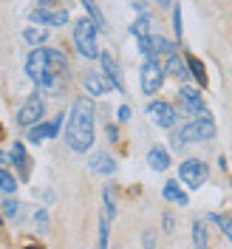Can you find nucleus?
Here are the masks:
<instances>
[{"label": "nucleus", "instance_id": "1", "mask_svg": "<svg viewBox=\"0 0 232 249\" xmlns=\"http://www.w3.org/2000/svg\"><path fill=\"white\" fill-rule=\"evenodd\" d=\"M65 142L71 144V150H88L93 144V102L77 99L71 105V119L65 124Z\"/></svg>", "mask_w": 232, "mask_h": 249}, {"label": "nucleus", "instance_id": "2", "mask_svg": "<svg viewBox=\"0 0 232 249\" xmlns=\"http://www.w3.org/2000/svg\"><path fill=\"white\" fill-rule=\"evenodd\" d=\"M26 74L31 82H37L40 88H54V74L48 68V51L46 48H34L26 60Z\"/></svg>", "mask_w": 232, "mask_h": 249}, {"label": "nucleus", "instance_id": "3", "mask_svg": "<svg viewBox=\"0 0 232 249\" xmlns=\"http://www.w3.org/2000/svg\"><path fill=\"white\" fill-rule=\"evenodd\" d=\"M74 43H77L82 57H88V60L99 57V48H96V23L93 20L85 17V20L74 23Z\"/></svg>", "mask_w": 232, "mask_h": 249}, {"label": "nucleus", "instance_id": "4", "mask_svg": "<svg viewBox=\"0 0 232 249\" xmlns=\"http://www.w3.org/2000/svg\"><path fill=\"white\" fill-rule=\"evenodd\" d=\"M213 136H215V124H213L210 113H207V116H201V119L184 124V127L173 136V144L178 147L181 142H204V139H213Z\"/></svg>", "mask_w": 232, "mask_h": 249}, {"label": "nucleus", "instance_id": "5", "mask_svg": "<svg viewBox=\"0 0 232 249\" xmlns=\"http://www.w3.org/2000/svg\"><path fill=\"white\" fill-rule=\"evenodd\" d=\"M161 79H164V68L161 62H156L153 57H147V62L142 65V91L144 93H156L161 88Z\"/></svg>", "mask_w": 232, "mask_h": 249}, {"label": "nucleus", "instance_id": "6", "mask_svg": "<svg viewBox=\"0 0 232 249\" xmlns=\"http://www.w3.org/2000/svg\"><path fill=\"white\" fill-rule=\"evenodd\" d=\"M178 176H181L184 184L201 187L207 181V164L198 161V159H187V161H181V167H178Z\"/></svg>", "mask_w": 232, "mask_h": 249}, {"label": "nucleus", "instance_id": "7", "mask_svg": "<svg viewBox=\"0 0 232 249\" xmlns=\"http://www.w3.org/2000/svg\"><path fill=\"white\" fill-rule=\"evenodd\" d=\"M147 116L159 127H173V124L178 122V113H176V108H173L170 102H150L147 105Z\"/></svg>", "mask_w": 232, "mask_h": 249}, {"label": "nucleus", "instance_id": "8", "mask_svg": "<svg viewBox=\"0 0 232 249\" xmlns=\"http://www.w3.org/2000/svg\"><path fill=\"white\" fill-rule=\"evenodd\" d=\"M40 116H43V102H40V96H29L26 105H23L20 113H17V122L20 124H37Z\"/></svg>", "mask_w": 232, "mask_h": 249}, {"label": "nucleus", "instance_id": "9", "mask_svg": "<svg viewBox=\"0 0 232 249\" xmlns=\"http://www.w3.org/2000/svg\"><path fill=\"white\" fill-rule=\"evenodd\" d=\"M178 99H181V105H184V110L187 113H207V105H204V99H201V93L196 91V88H181L178 91Z\"/></svg>", "mask_w": 232, "mask_h": 249}, {"label": "nucleus", "instance_id": "10", "mask_svg": "<svg viewBox=\"0 0 232 249\" xmlns=\"http://www.w3.org/2000/svg\"><path fill=\"white\" fill-rule=\"evenodd\" d=\"M29 17L34 23H43V26H65L68 23V12H62V9H57V12H51V9H34Z\"/></svg>", "mask_w": 232, "mask_h": 249}, {"label": "nucleus", "instance_id": "11", "mask_svg": "<svg viewBox=\"0 0 232 249\" xmlns=\"http://www.w3.org/2000/svg\"><path fill=\"white\" fill-rule=\"evenodd\" d=\"M99 60H102V68H105V74H108V79L116 85V91L125 93V82H122V74H119V65L113 62V57L110 54H99Z\"/></svg>", "mask_w": 232, "mask_h": 249}, {"label": "nucleus", "instance_id": "12", "mask_svg": "<svg viewBox=\"0 0 232 249\" xmlns=\"http://www.w3.org/2000/svg\"><path fill=\"white\" fill-rule=\"evenodd\" d=\"M82 85H85V91L88 93L96 96V93H108L113 82L105 79V77H99V74H85V77H82Z\"/></svg>", "mask_w": 232, "mask_h": 249}, {"label": "nucleus", "instance_id": "13", "mask_svg": "<svg viewBox=\"0 0 232 249\" xmlns=\"http://www.w3.org/2000/svg\"><path fill=\"white\" fill-rule=\"evenodd\" d=\"M48 68L54 77H65L68 74V62H65V54L57 51V48H48Z\"/></svg>", "mask_w": 232, "mask_h": 249}, {"label": "nucleus", "instance_id": "14", "mask_svg": "<svg viewBox=\"0 0 232 249\" xmlns=\"http://www.w3.org/2000/svg\"><path fill=\"white\" fill-rule=\"evenodd\" d=\"M91 170L110 176V173L116 170V161H113V159H110L108 153H93V156H91Z\"/></svg>", "mask_w": 232, "mask_h": 249}, {"label": "nucleus", "instance_id": "15", "mask_svg": "<svg viewBox=\"0 0 232 249\" xmlns=\"http://www.w3.org/2000/svg\"><path fill=\"white\" fill-rule=\"evenodd\" d=\"M12 161H15V167L20 170V176H29V153H26V147L23 144H15L12 147Z\"/></svg>", "mask_w": 232, "mask_h": 249}, {"label": "nucleus", "instance_id": "16", "mask_svg": "<svg viewBox=\"0 0 232 249\" xmlns=\"http://www.w3.org/2000/svg\"><path fill=\"white\" fill-rule=\"evenodd\" d=\"M147 161H150L153 170H167L170 167V156H167V150H161V147H153L147 153Z\"/></svg>", "mask_w": 232, "mask_h": 249}, {"label": "nucleus", "instance_id": "17", "mask_svg": "<svg viewBox=\"0 0 232 249\" xmlns=\"http://www.w3.org/2000/svg\"><path fill=\"white\" fill-rule=\"evenodd\" d=\"M167 201H176V204H181V207H187V196H184V190L176 184V181H167L164 184V193H161Z\"/></svg>", "mask_w": 232, "mask_h": 249}, {"label": "nucleus", "instance_id": "18", "mask_svg": "<svg viewBox=\"0 0 232 249\" xmlns=\"http://www.w3.org/2000/svg\"><path fill=\"white\" fill-rule=\"evenodd\" d=\"M187 68H190V74L196 77L198 85H207V71H204V62L198 57H187Z\"/></svg>", "mask_w": 232, "mask_h": 249}, {"label": "nucleus", "instance_id": "19", "mask_svg": "<svg viewBox=\"0 0 232 249\" xmlns=\"http://www.w3.org/2000/svg\"><path fill=\"white\" fill-rule=\"evenodd\" d=\"M23 37H26V43L29 46H43L48 40V29L43 26V29H26L23 31Z\"/></svg>", "mask_w": 232, "mask_h": 249}, {"label": "nucleus", "instance_id": "20", "mask_svg": "<svg viewBox=\"0 0 232 249\" xmlns=\"http://www.w3.org/2000/svg\"><path fill=\"white\" fill-rule=\"evenodd\" d=\"M51 136H57L54 124H37V127H31V133H29L31 142H43V139H51Z\"/></svg>", "mask_w": 232, "mask_h": 249}, {"label": "nucleus", "instance_id": "21", "mask_svg": "<svg viewBox=\"0 0 232 249\" xmlns=\"http://www.w3.org/2000/svg\"><path fill=\"white\" fill-rule=\"evenodd\" d=\"M82 6H85V12L93 17V23H96V29H105V17H102V12H99V6L93 3V0H79Z\"/></svg>", "mask_w": 232, "mask_h": 249}, {"label": "nucleus", "instance_id": "22", "mask_svg": "<svg viewBox=\"0 0 232 249\" xmlns=\"http://www.w3.org/2000/svg\"><path fill=\"white\" fill-rule=\"evenodd\" d=\"M167 71H170V74H173L176 79H187V77H190V71L184 68V62L178 60L176 54H173V57H170V62H167Z\"/></svg>", "mask_w": 232, "mask_h": 249}, {"label": "nucleus", "instance_id": "23", "mask_svg": "<svg viewBox=\"0 0 232 249\" xmlns=\"http://www.w3.org/2000/svg\"><path fill=\"white\" fill-rule=\"evenodd\" d=\"M207 218H210L213 224H218V227H221V232H224V235H227V238L232 241V218L218 215V213H213V215H207Z\"/></svg>", "mask_w": 232, "mask_h": 249}, {"label": "nucleus", "instance_id": "24", "mask_svg": "<svg viewBox=\"0 0 232 249\" xmlns=\"http://www.w3.org/2000/svg\"><path fill=\"white\" fill-rule=\"evenodd\" d=\"M130 31H133L136 37H147V34H150V17H147V15H142L139 20H136V23L130 26Z\"/></svg>", "mask_w": 232, "mask_h": 249}, {"label": "nucleus", "instance_id": "25", "mask_svg": "<svg viewBox=\"0 0 232 249\" xmlns=\"http://www.w3.org/2000/svg\"><path fill=\"white\" fill-rule=\"evenodd\" d=\"M0 190H3V193H15V190H17V181H15V176H12V173L0 170Z\"/></svg>", "mask_w": 232, "mask_h": 249}, {"label": "nucleus", "instance_id": "26", "mask_svg": "<svg viewBox=\"0 0 232 249\" xmlns=\"http://www.w3.org/2000/svg\"><path fill=\"white\" fill-rule=\"evenodd\" d=\"M193 238H196V247H207V230H204L201 221L193 224Z\"/></svg>", "mask_w": 232, "mask_h": 249}, {"label": "nucleus", "instance_id": "27", "mask_svg": "<svg viewBox=\"0 0 232 249\" xmlns=\"http://www.w3.org/2000/svg\"><path fill=\"white\" fill-rule=\"evenodd\" d=\"M3 213H6L9 218H20V204L17 201H6L3 204Z\"/></svg>", "mask_w": 232, "mask_h": 249}, {"label": "nucleus", "instance_id": "28", "mask_svg": "<svg viewBox=\"0 0 232 249\" xmlns=\"http://www.w3.org/2000/svg\"><path fill=\"white\" fill-rule=\"evenodd\" d=\"M46 227H48V213H46V210H40V213H37V230L43 232Z\"/></svg>", "mask_w": 232, "mask_h": 249}, {"label": "nucleus", "instance_id": "29", "mask_svg": "<svg viewBox=\"0 0 232 249\" xmlns=\"http://www.w3.org/2000/svg\"><path fill=\"white\" fill-rule=\"evenodd\" d=\"M173 26H176V34L181 37V12H178V9L173 12Z\"/></svg>", "mask_w": 232, "mask_h": 249}, {"label": "nucleus", "instance_id": "30", "mask_svg": "<svg viewBox=\"0 0 232 249\" xmlns=\"http://www.w3.org/2000/svg\"><path fill=\"white\" fill-rule=\"evenodd\" d=\"M119 119H130V108H127V105H122V108H119Z\"/></svg>", "mask_w": 232, "mask_h": 249}, {"label": "nucleus", "instance_id": "31", "mask_svg": "<svg viewBox=\"0 0 232 249\" xmlns=\"http://www.w3.org/2000/svg\"><path fill=\"white\" fill-rule=\"evenodd\" d=\"M108 139H110V142L119 139V133H116V127H113V124H108Z\"/></svg>", "mask_w": 232, "mask_h": 249}, {"label": "nucleus", "instance_id": "32", "mask_svg": "<svg viewBox=\"0 0 232 249\" xmlns=\"http://www.w3.org/2000/svg\"><path fill=\"white\" fill-rule=\"evenodd\" d=\"M144 244H147V247H153V244H156V238H153V232H147V235H144Z\"/></svg>", "mask_w": 232, "mask_h": 249}, {"label": "nucleus", "instance_id": "33", "mask_svg": "<svg viewBox=\"0 0 232 249\" xmlns=\"http://www.w3.org/2000/svg\"><path fill=\"white\" fill-rule=\"evenodd\" d=\"M147 6V0H133V9H144Z\"/></svg>", "mask_w": 232, "mask_h": 249}, {"label": "nucleus", "instance_id": "34", "mask_svg": "<svg viewBox=\"0 0 232 249\" xmlns=\"http://www.w3.org/2000/svg\"><path fill=\"white\" fill-rule=\"evenodd\" d=\"M0 161H6V156H3V150H0Z\"/></svg>", "mask_w": 232, "mask_h": 249}, {"label": "nucleus", "instance_id": "35", "mask_svg": "<svg viewBox=\"0 0 232 249\" xmlns=\"http://www.w3.org/2000/svg\"><path fill=\"white\" fill-rule=\"evenodd\" d=\"M167 3H170V0H161V6H167Z\"/></svg>", "mask_w": 232, "mask_h": 249}, {"label": "nucleus", "instance_id": "36", "mask_svg": "<svg viewBox=\"0 0 232 249\" xmlns=\"http://www.w3.org/2000/svg\"><path fill=\"white\" fill-rule=\"evenodd\" d=\"M0 136H3V124H0Z\"/></svg>", "mask_w": 232, "mask_h": 249}, {"label": "nucleus", "instance_id": "37", "mask_svg": "<svg viewBox=\"0 0 232 249\" xmlns=\"http://www.w3.org/2000/svg\"><path fill=\"white\" fill-rule=\"evenodd\" d=\"M0 224H3V215H0Z\"/></svg>", "mask_w": 232, "mask_h": 249}]
</instances>
